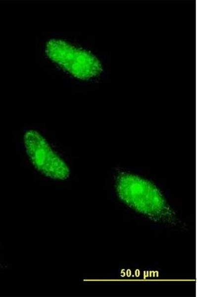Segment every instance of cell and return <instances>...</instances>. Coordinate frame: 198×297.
Returning a JSON list of instances; mask_svg holds the SVG:
<instances>
[{"instance_id": "6da1fadb", "label": "cell", "mask_w": 198, "mask_h": 297, "mask_svg": "<svg viewBox=\"0 0 198 297\" xmlns=\"http://www.w3.org/2000/svg\"><path fill=\"white\" fill-rule=\"evenodd\" d=\"M46 51L52 60L77 78L88 79L101 71L99 61L93 55L64 41L50 40Z\"/></svg>"}, {"instance_id": "7a4b0ae2", "label": "cell", "mask_w": 198, "mask_h": 297, "mask_svg": "<svg viewBox=\"0 0 198 297\" xmlns=\"http://www.w3.org/2000/svg\"><path fill=\"white\" fill-rule=\"evenodd\" d=\"M27 153L35 168L46 176L57 180L67 179L70 170L62 158L38 132L31 130L24 137Z\"/></svg>"}]
</instances>
